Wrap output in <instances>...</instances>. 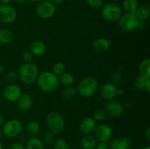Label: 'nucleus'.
Here are the masks:
<instances>
[{"mask_svg": "<svg viewBox=\"0 0 150 149\" xmlns=\"http://www.w3.org/2000/svg\"><path fill=\"white\" fill-rule=\"evenodd\" d=\"M36 82L40 89L47 93L55 91L59 84L58 76L49 71L42 72L39 74Z\"/></svg>", "mask_w": 150, "mask_h": 149, "instance_id": "1", "label": "nucleus"}, {"mask_svg": "<svg viewBox=\"0 0 150 149\" xmlns=\"http://www.w3.org/2000/svg\"><path fill=\"white\" fill-rule=\"evenodd\" d=\"M39 74L38 66L32 62L24 63L18 70V76L25 84H32L36 82Z\"/></svg>", "mask_w": 150, "mask_h": 149, "instance_id": "2", "label": "nucleus"}, {"mask_svg": "<svg viewBox=\"0 0 150 149\" xmlns=\"http://www.w3.org/2000/svg\"><path fill=\"white\" fill-rule=\"evenodd\" d=\"M98 89V80L93 77H86L79 83L77 86V91L81 96L89 98L96 93Z\"/></svg>", "mask_w": 150, "mask_h": 149, "instance_id": "3", "label": "nucleus"}, {"mask_svg": "<svg viewBox=\"0 0 150 149\" xmlns=\"http://www.w3.org/2000/svg\"><path fill=\"white\" fill-rule=\"evenodd\" d=\"M47 126L50 131L55 134H59L64 130L65 122L62 115L57 112H51L46 117Z\"/></svg>", "mask_w": 150, "mask_h": 149, "instance_id": "4", "label": "nucleus"}, {"mask_svg": "<svg viewBox=\"0 0 150 149\" xmlns=\"http://www.w3.org/2000/svg\"><path fill=\"white\" fill-rule=\"evenodd\" d=\"M122 15L121 7L114 3H108L102 7L101 15L108 22H116L119 20Z\"/></svg>", "mask_w": 150, "mask_h": 149, "instance_id": "5", "label": "nucleus"}, {"mask_svg": "<svg viewBox=\"0 0 150 149\" xmlns=\"http://www.w3.org/2000/svg\"><path fill=\"white\" fill-rule=\"evenodd\" d=\"M119 26L122 30L125 32H132L139 27L140 20L133 13H125L122 15L119 19Z\"/></svg>", "mask_w": 150, "mask_h": 149, "instance_id": "6", "label": "nucleus"}, {"mask_svg": "<svg viewBox=\"0 0 150 149\" xmlns=\"http://www.w3.org/2000/svg\"><path fill=\"white\" fill-rule=\"evenodd\" d=\"M1 128V131L4 136L9 138H13L21 132L23 125L19 120L10 119L4 122Z\"/></svg>", "mask_w": 150, "mask_h": 149, "instance_id": "7", "label": "nucleus"}, {"mask_svg": "<svg viewBox=\"0 0 150 149\" xmlns=\"http://www.w3.org/2000/svg\"><path fill=\"white\" fill-rule=\"evenodd\" d=\"M56 13V6L49 0H42L36 6V13L42 19H49Z\"/></svg>", "mask_w": 150, "mask_h": 149, "instance_id": "8", "label": "nucleus"}, {"mask_svg": "<svg viewBox=\"0 0 150 149\" xmlns=\"http://www.w3.org/2000/svg\"><path fill=\"white\" fill-rule=\"evenodd\" d=\"M17 18V11L10 4L0 5V22L6 24L12 23Z\"/></svg>", "mask_w": 150, "mask_h": 149, "instance_id": "9", "label": "nucleus"}, {"mask_svg": "<svg viewBox=\"0 0 150 149\" xmlns=\"http://www.w3.org/2000/svg\"><path fill=\"white\" fill-rule=\"evenodd\" d=\"M94 137L98 142H106L112 136V129L109 125L102 124L96 127L94 130Z\"/></svg>", "mask_w": 150, "mask_h": 149, "instance_id": "10", "label": "nucleus"}, {"mask_svg": "<svg viewBox=\"0 0 150 149\" xmlns=\"http://www.w3.org/2000/svg\"><path fill=\"white\" fill-rule=\"evenodd\" d=\"M105 111L107 115L110 116L117 118L122 115L124 112V106L121 102L117 100H108V102L105 105Z\"/></svg>", "mask_w": 150, "mask_h": 149, "instance_id": "11", "label": "nucleus"}, {"mask_svg": "<svg viewBox=\"0 0 150 149\" xmlns=\"http://www.w3.org/2000/svg\"><path fill=\"white\" fill-rule=\"evenodd\" d=\"M21 96V89L17 85H8L3 90V96L8 102H17Z\"/></svg>", "mask_w": 150, "mask_h": 149, "instance_id": "12", "label": "nucleus"}, {"mask_svg": "<svg viewBox=\"0 0 150 149\" xmlns=\"http://www.w3.org/2000/svg\"><path fill=\"white\" fill-rule=\"evenodd\" d=\"M117 87L114 83H106L103 85L100 89V96L106 100H111L117 96Z\"/></svg>", "mask_w": 150, "mask_h": 149, "instance_id": "13", "label": "nucleus"}, {"mask_svg": "<svg viewBox=\"0 0 150 149\" xmlns=\"http://www.w3.org/2000/svg\"><path fill=\"white\" fill-rule=\"evenodd\" d=\"M97 127V123L92 117H86L81 121L79 129L82 134L89 135L92 134Z\"/></svg>", "mask_w": 150, "mask_h": 149, "instance_id": "14", "label": "nucleus"}, {"mask_svg": "<svg viewBox=\"0 0 150 149\" xmlns=\"http://www.w3.org/2000/svg\"><path fill=\"white\" fill-rule=\"evenodd\" d=\"M16 102H17L18 109L22 112H25L30 109L33 100L30 95L25 93V94H21Z\"/></svg>", "mask_w": 150, "mask_h": 149, "instance_id": "15", "label": "nucleus"}, {"mask_svg": "<svg viewBox=\"0 0 150 149\" xmlns=\"http://www.w3.org/2000/svg\"><path fill=\"white\" fill-rule=\"evenodd\" d=\"M131 139L127 137L117 138L112 140L110 144V149H127L131 145Z\"/></svg>", "mask_w": 150, "mask_h": 149, "instance_id": "16", "label": "nucleus"}, {"mask_svg": "<svg viewBox=\"0 0 150 149\" xmlns=\"http://www.w3.org/2000/svg\"><path fill=\"white\" fill-rule=\"evenodd\" d=\"M93 48L96 52L104 53L110 48V42L105 37L98 38L94 42Z\"/></svg>", "mask_w": 150, "mask_h": 149, "instance_id": "17", "label": "nucleus"}, {"mask_svg": "<svg viewBox=\"0 0 150 149\" xmlns=\"http://www.w3.org/2000/svg\"><path fill=\"white\" fill-rule=\"evenodd\" d=\"M46 51V45L40 40H35L31 44L30 51L33 55L41 56L45 53Z\"/></svg>", "mask_w": 150, "mask_h": 149, "instance_id": "18", "label": "nucleus"}, {"mask_svg": "<svg viewBox=\"0 0 150 149\" xmlns=\"http://www.w3.org/2000/svg\"><path fill=\"white\" fill-rule=\"evenodd\" d=\"M135 15L140 20L144 21V20H147L150 15L149 6L146 4H142L141 5H139L136 13H135Z\"/></svg>", "mask_w": 150, "mask_h": 149, "instance_id": "19", "label": "nucleus"}, {"mask_svg": "<svg viewBox=\"0 0 150 149\" xmlns=\"http://www.w3.org/2000/svg\"><path fill=\"white\" fill-rule=\"evenodd\" d=\"M81 144L83 149H95L98 145V141L94 137V136H91L90 134H89L82 138Z\"/></svg>", "mask_w": 150, "mask_h": 149, "instance_id": "20", "label": "nucleus"}, {"mask_svg": "<svg viewBox=\"0 0 150 149\" xmlns=\"http://www.w3.org/2000/svg\"><path fill=\"white\" fill-rule=\"evenodd\" d=\"M139 7L137 0H124L122 2V9L126 13L135 14Z\"/></svg>", "mask_w": 150, "mask_h": 149, "instance_id": "21", "label": "nucleus"}, {"mask_svg": "<svg viewBox=\"0 0 150 149\" xmlns=\"http://www.w3.org/2000/svg\"><path fill=\"white\" fill-rule=\"evenodd\" d=\"M26 130L29 135L34 137L40 130V124L36 120H31L26 124Z\"/></svg>", "mask_w": 150, "mask_h": 149, "instance_id": "22", "label": "nucleus"}, {"mask_svg": "<svg viewBox=\"0 0 150 149\" xmlns=\"http://www.w3.org/2000/svg\"><path fill=\"white\" fill-rule=\"evenodd\" d=\"M25 149H45V145L42 140L38 137H32L27 141Z\"/></svg>", "mask_w": 150, "mask_h": 149, "instance_id": "23", "label": "nucleus"}, {"mask_svg": "<svg viewBox=\"0 0 150 149\" xmlns=\"http://www.w3.org/2000/svg\"><path fill=\"white\" fill-rule=\"evenodd\" d=\"M13 33L8 29H0V43L9 44L13 40Z\"/></svg>", "mask_w": 150, "mask_h": 149, "instance_id": "24", "label": "nucleus"}, {"mask_svg": "<svg viewBox=\"0 0 150 149\" xmlns=\"http://www.w3.org/2000/svg\"><path fill=\"white\" fill-rule=\"evenodd\" d=\"M59 81L64 86H71L75 82V77L70 72H64L62 74L59 76Z\"/></svg>", "mask_w": 150, "mask_h": 149, "instance_id": "25", "label": "nucleus"}, {"mask_svg": "<svg viewBox=\"0 0 150 149\" xmlns=\"http://www.w3.org/2000/svg\"><path fill=\"white\" fill-rule=\"evenodd\" d=\"M139 72L141 75L146 77H150V60L145 58L139 64Z\"/></svg>", "mask_w": 150, "mask_h": 149, "instance_id": "26", "label": "nucleus"}, {"mask_svg": "<svg viewBox=\"0 0 150 149\" xmlns=\"http://www.w3.org/2000/svg\"><path fill=\"white\" fill-rule=\"evenodd\" d=\"M76 89L73 86H66L62 91V96L66 100H71L76 96Z\"/></svg>", "mask_w": 150, "mask_h": 149, "instance_id": "27", "label": "nucleus"}, {"mask_svg": "<svg viewBox=\"0 0 150 149\" xmlns=\"http://www.w3.org/2000/svg\"><path fill=\"white\" fill-rule=\"evenodd\" d=\"M107 113L105 111V110L103 109H97L94 111L93 114H92V118L95 120V121L98 122H101V121H105L106 118Z\"/></svg>", "mask_w": 150, "mask_h": 149, "instance_id": "28", "label": "nucleus"}, {"mask_svg": "<svg viewBox=\"0 0 150 149\" xmlns=\"http://www.w3.org/2000/svg\"><path fill=\"white\" fill-rule=\"evenodd\" d=\"M148 77H144L142 75L138 76L136 78L134 82V88L138 90H144V85Z\"/></svg>", "mask_w": 150, "mask_h": 149, "instance_id": "29", "label": "nucleus"}, {"mask_svg": "<svg viewBox=\"0 0 150 149\" xmlns=\"http://www.w3.org/2000/svg\"><path fill=\"white\" fill-rule=\"evenodd\" d=\"M65 65L62 62H57L54 65L52 72L57 76H60L65 72Z\"/></svg>", "mask_w": 150, "mask_h": 149, "instance_id": "30", "label": "nucleus"}, {"mask_svg": "<svg viewBox=\"0 0 150 149\" xmlns=\"http://www.w3.org/2000/svg\"><path fill=\"white\" fill-rule=\"evenodd\" d=\"M54 149H70L67 143L62 139H57L53 143Z\"/></svg>", "mask_w": 150, "mask_h": 149, "instance_id": "31", "label": "nucleus"}, {"mask_svg": "<svg viewBox=\"0 0 150 149\" xmlns=\"http://www.w3.org/2000/svg\"><path fill=\"white\" fill-rule=\"evenodd\" d=\"M55 140V135H54V133H52L51 131H48V132H46L42 137V143L44 144L49 145L53 143Z\"/></svg>", "mask_w": 150, "mask_h": 149, "instance_id": "32", "label": "nucleus"}, {"mask_svg": "<svg viewBox=\"0 0 150 149\" xmlns=\"http://www.w3.org/2000/svg\"><path fill=\"white\" fill-rule=\"evenodd\" d=\"M86 3L89 7L94 9L100 8L103 6V0H86Z\"/></svg>", "mask_w": 150, "mask_h": 149, "instance_id": "33", "label": "nucleus"}, {"mask_svg": "<svg viewBox=\"0 0 150 149\" xmlns=\"http://www.w3.org/2000/svg\"><path fill=\"white\" fill-rule=\"evenodd\" d=\"M22 57L25 63H30L33 59V54L31 53L30 51H25L22 54Z\"/></svg>", "mask_w": 150, "mask_h": 149, "instance_id": "34", "label": "nucleus"}, {"mask_svg": "<svg viewBox=\"0 0 150 149\" xmlns=\"http://www.w3.org/2000/svg\"><path fill=\"white\" fill-rule=\"evenodd\" d=\"M112 78L113 82L116 84H118L121 82L122 80V74H121V72H120V70H117L114 73L112 74Z\"/></svg>", "mask_w": 150, "mask_h": 149, "instance_id": "35", "label": "nucleus"}, {"mask_svg": "<svg viewBox=\"0 0 150 149\" xmlns=\"http://www.w3.org/2000/svg\"><path fill=\"white\" fill-rule=\"evenodd\" d=\"M18 77V72H16L14 70H10L6 73V77L9 80H14Z\"/></svg>", "mask_w": 150, "mask_h": 149, "instance_id": "36", "label": "nucleus"}, {"mask_svg": "<svg viewBox=\"0 0 150 149\" xmlns=\"http://www.w3.org/2000/svg\"><path fill=\"white\" fill-rule=\"evenodd\" d=\"M8 149H25V147L20 143H13L9 146Z\"/></svg>", "mask_w": 150, "mask_h": 149, "instance_id": "37", "label": "nucleus"}, {"mask_svg": "<svg viewBox=\"0 0 150 149\" xmlns=\"http://www.w3.org/2000/svg\"><path fill=\"white\" fill-rule=\"evenodd\" d=\"M95 149H110V148L108 143H106V142H100L97 145Z\"/></svg>", "mask_w": 150, "mask_h": 149, "instance_id": "38", "label": "nucleus"}, {"mask_svg": "<svg viewBox=\"0 0 150 149\" xmlns=\"http://www.w3.org/2000/svg\"><path fill=\"white\" fill-rule=\"evenodd\" d=\"M144 90L146 91V92H148V93H149L150 92V77H148L146 83H145Z\"/></svg>", "mask_w": 150, "mask_h": 149, "instance_id": "39", "label": "nucleus"}, {"mask_svg": "<svg viewBox=\"0 0 150 149\" xmlns=\"http://www.w3.org/2000/svg\"><path fill=\"white\" fill-rule=\"evenodd\" d=\"M144 136L147 140H150V128L147 127L144 131Z\"/></svg>", "mask_w": 150, "mask_h": 149, "instance_id": "40", "label": "nucleus"}, {"mask_svg": "<svg viewBox=\"0 0 150 149\" xmlns=\"http://www.w3.org/2000/svg\"><path fill=\"white\" fill-rule=\"evenodd\" d=\"M64 0H51V2L54 4V5H60L64 2Z\"/></svg>", "mask_w": 150, "mask_h": 149, "instance_id": "41", "label": "nucleus"}, {"mask_svg": "<svg viewBox=\"0 0 150 149\" xmlns=\"http://www.w3.org/2000/svg\"><path fill=\"white\" fill-rule=\"evenodd\" d=\"M125 93V91L124 89H122V88H117V95H119V96H122L123 94Z\"/></svg>", "mask_w": 150, "mask_h": 149, "instance_id": "42", "label": "nucleus"}, {"mask_svg": "<svg viewBox=\"0 0 150 149\" xmlns=\"http://www.w3.org/2000/svg\"><path fill=\"white\" fill-rule=\"evenodd\" d=\"M4 124V118L2 115V114L0 113V127H2V126Z\"/></svg>", "mask_w": 150, "mask_h": 149, "instance_id": "43", "label": "nucleus"}, {"mask_svg": "<svg viewBox=\"0 0 150 149\" xmlns=\"http://www.w3.org/2000/svg\"><path fill=\"white\" fill-rule=\"evenodd\" d=\"M28 1H29V0H16V2L19 4H26Z\"/></svg>", "mask_w": 150, "mask_h": 149, "instance_id": "44", "label": "nucleus"}, {"mask_svg": "<svg viewBox=\"0 0 150 149\" xmlns=\"http://www.w3.org/2000/svg\"><path fill=\"white\" fill-rule=\"evenodd\" d=\"M11 1L12 0H0V4H7Z\"/></svg>", "mask_w": 150, "mask_h": 149, "instance_id": "45", "label": "nucleus"}, {"mask_svg": "<svg viewBox=\"0 0 150 149\" xmlns=\"http://www.w3.org/2000/svg\"><path fill=\"white\" fill-rule=\"evenodd\" d=\"M3 72H4V67H3L2 64L0 63V74H2Z\"/></svg>", "mask_w": 150, "mask_h": 149, "instance_id": "46", "label": "nucleus"}, {"mask_svg": "<svg viewBox=\"0 0 150 149\" xmlns=\"http://www.w3.org/2000/svg\"><path fill=\"white\" fill-rule=\"evenodd\" d=\"M29 1H32V2H35V3H38L40 1H42V0H29Z\"/></svg>", "mask_w": 150, "mask_h": 149, "instance_id": "47", "label": "nucleus"}, {"mask_svg": "<svg viewBox=\"0 0 150 149\" xmlns=\"http://www.w3.org/2000/svg\"><path fill=\"white\" fill-rule=\"evenodd\" d=\"M140 149H150V147L149 146H146V147H142V148H141Z\"/></svg>", "mask_w": 150, "mask_h": 149, "instance_id": "48", "label": "nucleus"}, {"mask_svg": "<svg viewBox=\"0 0 150 149\" xmlns=\"http://www.w3.org/2000/svg\"><path fill=\"white\" fill-rule=\"evenodd\" d=\"M2 135H3L2 131H1V129H0V138H1V137H2Z\"/></svg>", "mask_w": 150, "mask_h": 149, "instance_id": "49", "label": "nucleus"}, {"mask_svg": "<svg viewBox=\"0 0 150 149\" xmlns=\"http://www.w3.org/2000/svg\"><path fill=\"white\" fill-rule=\"evenodd\" d=\"M0 149H3V148H2V145H1V142H0Z\"/></svg>", "mask_w": 150, "mask_h": 149, "instance_id": "50", "label": "nucleus"}, {"mask_svg": "<svg viewBox=\"0 0 150 149\" xmlns=\"http://www.w3.org/2000/svg\"><path fill=\"white\" fill-rule=\"evenodd\" d=\"M68 1H75V0H68Z\"/></svg>", "mask_w": 150, "mask_h": 149, "instance_id": "51", "label": "nucleus"}, {"mask_svg": "<svg viewBox=\"0 0 150 149\" xmlns=\"http://www.w3.org/2000/svg\"><path fill=\"white\" fill-rule=\"evenodd\" d=\"M72 149H76V148H72Z\"/></svg>", "mask_w": 150, "mask_h": 149, "instance_id": "52", "label": "nucleus"}, {"mask_svg": "<svg viewBox=\"0 0 150 149\" xmlns=\"http://www.w3.org/2000/svg\"><path fill=\"white\" fill-rule=\"evenodd\" d=\"M127 149H130V148H127Z\"/></svg>", "mask_w": 150, "mask_h": 149, "instance_id": "53", "label": "nucleus"}]
</instances>
